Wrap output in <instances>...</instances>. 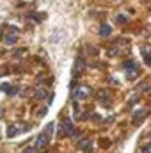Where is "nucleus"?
Wrapping results in <instances>:
<instances>
[{
	"label": "nucleus",
	"mask_w": 151,
	"mask_h": 153,
	"mask_svg": "<svg viewBox=\"0 0 151 153\" xmlns=\"http://www.w3.org/2000/svg\"><path fill=\"white\" fill-rule=\"evenodd\" d=\"M89 96H91V87L89 85H80V87H76L73 91V98L75 100H85Z\"/></svg>",
	"instance_id": "obj_1"
},
{
	"label": "nucleus",
	"mask_w": 151,
	"mask_h": 153,
	"mask_svg": "<svg viewBox=\"0 0 151 153\" xmlns=\"http://www.w3.org/2000/svg\"><path fill=\"white\" fill-rule=\"evenodd\" d=\"M84 70H85V62H84V59L82 57H76L75 64H73V70H71V75H73V78H80V75L84 73Z\"/></svg>",
	"instance_id": "obj_2"
},
{
	"label": "nucleus",
	"mask_w": 151,
	"mask_h": 153,
	"mask_svg": "<svg viewBox=\"0 0 151 153\" xmlns=\"http://www.w3.org/2000/svg\"><path fill=\"white\" fill-rule=\"evenodd\" d=\"M27 128H29V125H25V123H16V125H9V128H7V135H9V137H14V135L21 134V132H25Z\"/></svg>",
	"instance_id": "obj_3"
},
{
	"label": "nucleus",
	"mask_w": 151,
	"mask_h": 153,
	"mask_svg": "<svg viewBox=\"0 0 151 153\" xmlns=\"http://www.w3.org/2000/svg\"><path fill=\"white\" fill-rule=\"evenodd\" d=\"M61 134H64V135H76L75 126H73V123L70 119H62V123H61Z\"/></svg>",
	"instance_id": "obj_4"
},
{
	"label": "nucleus",
	"mask_w": 151,
	"mask_h": 153,
	"mask_svg": "<svg viewBox=\"0 0 151 153\" xmlns=\"http://www.w3.org/2000/svg\"><path fill=\"white\" fill-rule=\"evenodd\" d=\"M124 70H126V75H128V78H135V75H137V64H135L133 61L124 62Z\"/></svg>",
	"instance_id": "obj_5"
},
{
	"label": "nucleus",
	"mask_w": 151,
	"mask_h": 153,
	"mask_svg": "<svg viewBox=\"0 0 151 153\" xmlns=\"http://www.w3.org/2000/svg\"><path fill=\"white\" fill-rule=\"evenodd\" d=\"M46 144H48V135H46V134H39L38 139H36V146H34V148H36V150H41V148H44Z\"/></svg>",
	"instance_id": "obj_6"
},
{
	"label": "nucleus",
	"mask_w": 151,
	"mask_h": 153,
	"mask_svg": "<svg viewBox=\"0 0 151 153\" xmlns=\"http://www.w3.org/2000/svg\"><path fill=\"white\" fill-rule=\"evenodd\" d=\"M16 32H18V29H11V30H9V34L5 36V43H7V45H13V43L16 41V38H18Z\"/></svg>",
	"instance_id": "obj_7"
},
{
	"label": "nucleus",
	"mask_w": 151,
	"mask_h": 153,
	"mask_svg": "<svg viewBox=\"0 0 151 153\" xmlns=\"http://www.w3.org/2000/svg\"><path fill=\"white\" fill-rule=\"evenodd\" d=\"M0 89H2V91H5L7 94H16V93H18V89H16V87H13L11 84H0Z\"/></svg>",
	"instance_id": "obj_8"
},
{
	"label": "nucleus",
	"mask_w": 151,
	"mask_h": 153,
	"mask_svg": "<svg viewBox=\"0 0 151 153\" xmlns=\"http://www.w3.org/2000/svg\"><path fill=\"white\" fill-rule=\"evenodd\" d=\"M112 32V29H110V25H101L100 27V36H103V38H107L109 34Z\"/></svg>",
	"instance_id": "obj_9"
},
{
	"label": "nucleus",
	"mask_w": 151,
	"mask_h": 153,
	"mask_svg": "<svg viewBox=\"0 0 151 153\" xmlns=\"http://www.w3.org/2000/svg\"><path fill=\"white\" fill-rule=\"evenodd\" d=\"M46 96H48V91H46L44 87H39L38 91H36V98H38V100H44Z\"/></svg>",
	"instance_id": "obj_10"
},
{
	"label": "nucleus",
	"mask_w": 151,
	"mask_h": 153,
	"mask_svg": "<svg viewBox=\"0 0 151 153\" xmlns=\"http://www.w3.org/2000/svg\"><path fill=\"white\" fill-rule=\"evenodd\" d=\"M29 16H30V18H36V22H43V20L46 18V14H41V13H30Z\"/></svg>",
	"instance_id": "obj_11"
},
{
	"label": "nucleus",
	"mask_w": 151,
	"mask_h": 153,
	"mask_svg": "<svg viewBox=\"0 0 151 153\" xmlns=\"http://www.w3.org/2000/svg\"><path fill=\"white\" fill-rule=\"evenodd\" d=\"M141 52H142V55H144L146 62H148V64H151V55H150V52H148V50H141Z\"/></svg>",
	"instance_id": "obj_12"
},
{
	"label": "nucleus",
	"mask_w": 151,
	"mask_h": 153,
	"mask_svg": "<svg viewBox=\"0 0 151 153\" xmlns=\"http://www.w3.org/2000/svg\"><path fill=\"white\" fill-rule=\"evenodd\" d=\"M52 130H53V123H50V125H48V126H46V130H44V134H46V135H48V139H50V137H52Z\"/></svg>",
	"instance_id": "obj_13"
},
{
	"label": "nucleus",
	"mask_w": 151,
	"mask_h": 153,
	"mask_svg": "<svg viewBox=\"0 0 151 153\" xmlns=\"http://www.w3.org/2000/svg\"><path fill=\"white\" fill-rule=\"evenodd\" d=\"M80 146H82V150H91V141H82Z\"/></svg>",
	"instance_id": "obj_14"
},
{
	"label": "nucleus",
	"mask_w": 151,
	"mask_h": 153,
	"mask_svg": "<svg viewBox=\"0 0 151 153\" xmlns=\"http://www.w3.org/2000/svg\"><path fill=\"white\" fill-rule=\"evenodd\" d=\"M146 114H148V111H139L137 114L133 116V119H135V121H139V117H144Z\"/></svg>",
	"instance_id": "obj_15"
},
{
	"label": "nucleus",
	"mask_w": 151,
	"mask_h": 153,
	"mask_svg": "<svg viewBox=\"0 0 151 153\" xmlns=\"http://www.w3.org/2000/svg\"><path fill=\"white\" fill-rule=\"evenodd\" d=\"M23 153H38V150H36L34 146H30V148H27V150H23Z\"/></svg>",
	"instance_id": "obj_16"
},
{
	"label": "nucleus",
	"mask_w": 151,
	"mask_h": 153,
	"mask_svg": "<svg viewBox=\"0 0 151 153\" xmlns=\"http://www.w3.org/2000/svg\"><path fill=\"white\" fill-rule=\"evenodd\" d=\"M117 22H119V23H126V18H124L123 14H119V16H117Z\"/></svg>",
	"instance_id": "obj_17"
},
{
	"label": "nucleus",
	"mask_w": 151,
	"mask_h": 153,
	"mask_svg": "<svg viewBox=\"0 0 151 153\" xmlns=\"http://www.w3.org/2000/svg\"><path fill=\"white\" fill-rule=\"evenodd\" d=\"M142 153H151V144H148V146L142 150Z\"/></svg>",
	"instance_id": "obj_18"
},
{
	"label": "nucleus",
	"mask_w": 151,
	"mask_h": 153,
	"mask_svg": "<svg viewBox=\"0 0 151 153\" xmlns=\"http://www.w3.org/2000/svg\"><path fill=\"white\" fill-rule=\"evenodd\" d=\"M0 38H2V29H0Z\"/></svg>",
	"instance_id": "obj_19"
}]
</instances>
